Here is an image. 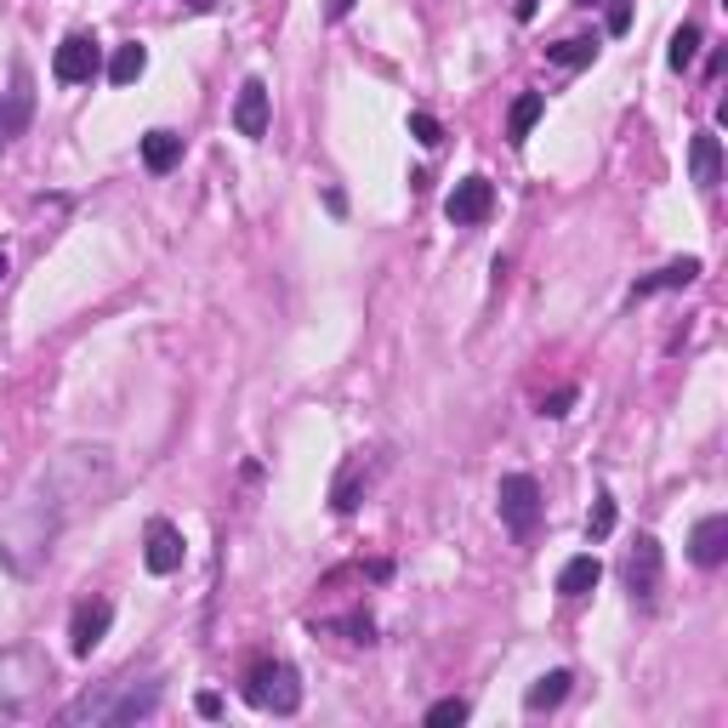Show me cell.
Returning <instances> with one entry per match:
<instances>
[{
  "label": "cell",
  "mask_w": 728,
  "mask_h": 728,
  "mask_svg": "<svg viewBox=\"0 0 728 728\" xmlns=\"http://www.w3.org/2000/svg\"><path fill=\"white\" fill-rule=\"evenodd\" d=\"M359 478H364V461L353 455L348 467H342V478H337V489H330V507H337V512H353L359 507Z\"/></svg>",
  "instance_id": "44dd1931"
},
{
  "label": "cell",
  "mask_w": 728,
  "mask_h": 728,
  "mask_svg": "<svg viewBox=\"0 0 728 728\" xmlns=\"http://www.w3.org/2000/svg\"><path fill=\"white\" fill-rule=\"evenodd\" d=\"M109 626H114V604H109V598H86V604H75V620H69V649L86 660L97 643L109 638Z\"/></svg>",
  "instance_id": "30bf717a"
},
{
  "label": "cell",
  "mask_w": 728,
  "mask_h": 728,
  "mask_svg": "<svg viewBox=\"0 0 728 728\" xmlns=\"http://www.w3.org/2000/svg\"><path fill=\"white\" fill-rule=\"evenodd\" d=\"M632 29V0H609V35H626Z\"/></svg>",
  "instance_id": "4316f807"
},
{
  "label": "cell",
  "mask_w": 728,
  "mask_h": 728,
  "mask_svg": "<svg viewBox=\"0 0 728 728\" xmlns=\"http://www.w3.org/2000/svg\"><path fill=\"white\" fill-rule=\"evenodd\" d=\"M143 69H148V52H143L137 41L114 46V57H109V80H114V86H131V80H143Z\"/></svg>",
  "instance_id": "ffe728a7"
},
{
  "label": "cell",
  "mask_w": 728,
  "mask_h": 728,
  "mask_svg": "<svg viewBox=\"0 0 728 728\" xmlns=\"http://www.w3.org/2000/svg\"><path fill=\"white\" fill-rule=\"evenodd\" d=\"M489 211H495V183H489V177H461L455 194L444 200V217H450L455 228H478Z\"/></svg>",
  "instance_id": "9c48e42d"
},
{
  "label": "cell",
  "mask_w": 728,
  "mask_h": 728,
  "mask_svg": "<svg viewBox=\"0 0 728 728\" xmlns=\"http://www.w3.org/2000/svg\"><path fill=\"white\" fill-rule=\"evenodd\" d=\"M694 57H701V29H694V23H683L677 35H672V46H666V63H672V69L683 75Z\"/></svg>",
  "instance_id": "7402d4cb"
},
{
  "label": "cell",
  "mask_w": 728,
  "mask_h": 728,
  "mask_svg": "<svg viewBox=\"0 0 728 728\" xmlns=\"http://www.w3.org/2000/svg\"><path fill=\"white\" fill-rule=\"evenodd\" d=\"M177 159H183V137H177V131H148V137H143V165L154 177L177 172Z\"/></svg>",
  "instance_id": "e0dca14e"
},
{
  "label": "cell",
  "mask_w": 728,
  "mask_h": 728,
  "mask_svg": "<svg viewBox=\"0 0 728 728\" xmlns=\"http://www.w3.org/2000/svg\"><path fill=\"white\" fill-rule=\"evenodd\" d=\"M586 536H592V541H609V536H615V495H609V489L598 495V501H592V512H586Z\"/></svg>",
  "instance_id": "603a6c76"
},
{
  "label": "cell",
  "mask_w": 728,
  "mask_h": 728,
  "mask_svg": "<svg viewBox=\"0 0 728 728\" xmlns=\"http://www.w3.org/2000/svg\"><path fill=\"white\" fill-rule=\"evenodd\" d=\"M0 279H7V251H0Z\"/></svg>",
  "instance_id": "1f68e13d"
},
{
  "label": "cell",
  "mask_w": 728,
  "mask_h": 728,
  "mask_svg": "<svg viewBox=\"0 0 728 728\" xmlns=\"http://www.w3.org/2000/svg\"><path fill=\"white\" fill-rule=\"evenodd\" d=\"M688 558H694L701 570H723V564H728V512H712V518L694 523Z\"/></svg>",
  "instance_id": "8fae6325"
},
{
  "label": "cell",
  "mask_w": 728,
  "mask_h": 728,
  "mask_svg": "<svg viewBox=\"0 0 728 728\" xmlns=\"http://www.w3.org/2000/svg\"><path fill=\"white\" fill-rule=\"evenodd\" d=\"M97 69H103V46H97L91 35H69L57 46V57H52V75L63 86H86V80H97Z\"/></svg>",
  "instance_id": "52a82bcc"
},
{
  "label": "cell",
  "mask_w": 728,
  "mask_h": 728,
  "mask_svg": "<svg viewBox=\"0 0 728 728\" xmlns=\"http://www.w3.org/2000/svg\"><path fill=\"white\" fill-rule=\"evenodd\" d=\"M410 137H416L421 148H439V143H444V125H439L433 114H421V109H416V114H410Z\"/></svg>",
  "instance_id": "d4e9b609"
},
{
  "label": "cell",
  "mask_w": 728,
  "mask_h": 728,
  "mask_svg": "<svg viewBox=\"0 0 728 728\" xmlns=\"http://www.w3.org/2000/svg\"><path fill=\"white\" fill-rule=\"evenodd\" d=\"M159 706V683L154 677H114V683H97L86 688L75 706H63V723H91V728H125V723H143Z\"/></svg>",
  "instance_id": "6da1fadb"
},
{
  "label": "cell",
  "mask_w": 728,
  "mask_h": 728,
  "mask_svg": "<svg viewBox=\"0 0 728 728\" xmlns=\"http://www.w3.org/2000/svg\"><path fill=\"white\" fill-rule=\"evenodd\" d=\"M592 57H598V35H570V41L547 46V63H558V69H586Z\"/></svg>",
  "instance_id": "d6986e66"
},
{
  "label": "cell",
  "mask_w": 728,
  "mask_h": 728,
  "mask_svg": "<svg viewBox=\"0 0 728 728\" xmlns=\"http://www.w3.org/2000/svg\"><path fill=\"white\" fill-rule=\"evenodd\" d=\"M29 120H35V80H29V69L18 63V69H12V91H0V148H7L12 137H23Z\"/></svg>",
  "instance_id": "8992f818"
},
{
  "label": "cell",
  "mask_w": 728,
  "mask_h": 728,
  "mask_svg": "<svg viewBox=\"0 0 728 728\" xmlns=\"http://www.w3.org/2000/svg\"><path fill=\"white\" fill-rule=\"evenodd\" d=\"M688 165H694V183H701L706 194L723 183V143H717V131H701V137L688 143Z\"/></svg>",
  "instance_id": "5bb4252c"
},
{
  "label": "cell",
  "mask_w": 728,
  "mask_h": 728,
  "mask_svg": "<svg viewBox=\"0 0 728 728\" xmlns=\"http://www.w3.org/2000/svg\"><path fill=\"white\" fill-rule=\"evenodd\" d=\"M575 7H598V0H575Z\"/></svg>",
  "instance_id": "d6a6232c"
},
{
  "label": "cell",
  "mask_w": 728,
  "mask_h": 728,
  "mask_svg": "<svg viewBox=\"0 0 728 728\" xmlns=\"http://www.w3.org/2000/svg\"><path fill=\"white\" fill-rule=\"evenodd\" d=\"M570 688H575V672H564V666H558V672H547V677H536V683H529L523 706H529V712H558V706L570 701Z\"/></svg>",
  "instance_id": "9a60e30c"
},
{
  "label": "cell",
  "mask_w": 728,
  "mask_h": 728,
  "mask_svg": "<svg viewBox=\"0 0 728 728\" xmlns=\"http://www.w3.org/2000/svg\"><path fill=\"white\" fill-rule=\"evenodd\" d=\"M694 279H701V256H677V262H666L660 274H649V279L632 285V302H643V296H654V290H683V285H694Z\"/></svg>",
  "instance_id": "4fadbf2b"
},
{
  "label": "cell",
  "mask_w": 728,
  "mask_h": 728,
  "mask_svg": "<svg viewBox=\"0 0 728 728\" xmlns=\"http://www.w3.org/2000/svg\"><path fill=\"white\" fill-rule=\"evenodd\" d=\"M234 125H240V137H251V143L268 137V80H245V86H240Z\"/></svg>",
  "instance_id": "7c38bea8"
},
{
  "label": "cell",
  "mask_w": 728,
  "mask_h": 728,
  "mask_svg": "<svg viewBox=\"0 0 728 728\" xmlns=\"http://www.w3.org/2000/svg\"><path fill=\"white\" fill-rule=\"evenodd\" d=\"M495 507H501V523L512 529V536H536V523H541V484L529 478V473H507L501 489H495Z\"/></svg>",
  "instance_id": "277c9868"
},
{
  "label": "cell",
  "mask_w": 728,
  "mask_h": 728,
  "mask_svg": "<svg viewBox=\"0 0 728 728\" xmlns=\"http://www.w3.org/2000/svg\"><path fill=\"white\" fill-rule=\"evenodd\" d=\"M194 712H200V717H222V694H200V701H194Z\"/></svg>",
  "instance_id": "83f0119b"
},
{
  "label": "cell",
  "mask_w": 728,
  "mask_h": 728,
  "mask_svg": "<svg viewBox=\"0 0 728 728\" xmlns=\"http://www.w3.org/2000/svg\"><path fill=\"white\" fill-rule=\"evenodd\" d=\"M660 570H666L660 541H654V536H638L632 558H626V592H632L638 609H654V598H660Z\"/></svg>",
  "instance_id": "5b68a950"
},
{
  "label": "cell",
  "mask_w": 728,
  "mask_h": 728,
  "mask_svg": "<svg viewBox=\"0 0 728 728\" xmlns=\"http://www.w3.org/2000/svg\"><path fill=\"white\" fill-rule=\"evenodd\" d=\"M46 683H52V660L46 654H35V649H7L0 654V723L35 712Z\"/></svg>",
  "instance_id": "7a4b0ae2"
},
{
  "label": "cell",
  "mask_w": 728,
  "mask_h": 728,
  "mask_svg": "<svg viewBox=\"0 0 728 728\" xmlns=\"http://www.w3.org/2000/svg\"><path fill=\"white\" fill-rule=\"evenodd\" d=\"M536 18V0H518V23H529Z\"/></svg>",
  "instance_id": "f546056e"
},
{
  "label": "cell",
  "mask_w": 728,
  "mask_h": 728,
  "mask_svg": "<svg viewBox=\"0 0 728 728\" xmlns=\"http://www.w3.org/2000/svg\"><path fill=\"white\" fill-rule=\"evenodd\" d=\"M604 581V564L592 552H581V558H570L564 570H558V592H564V598H586L592 586Z\"/></svg>",
  "instance_id": "2e32d148"
},
{
  "label": "cell",
  "mask_w": 728,
  "mask_h": 728,
  "mask_svg": "<svg viewBox=\"0 0 728 728\" xmlns=\"http://www.w3.org/2000/svg\"><path fill=\"white\" fill-rule=\"evenodd\" d=\"M143 564H148V575H177L183 570V529L172 518H148V529H143Z\"/></svg>",
  "instance_id": "ba28073f"
},
{
  "label": "cell",
  "mask_w": 728,
  "mask_h": 728,
  "mask_svg": "<svg viewBox=\"0 0 728 728\" xmlns=\"http://www.w3.org/2000/svg\"><path fill=\"white\" fill-rule=\"evenodd\" d=\"M245 701L256 712L290 717V712H302V677H296V666H285V660H262L245 677Z\"/></svg>",
  "instance_id": "3957f363"
},
{
  "label": "cell",
  "mask_w": 728,
  "mask_h": 728,
  "mask_svg": "<svg viewBox=\"0 0 728 728\" xmlns=\"http://www.w3.org/2000/svg\"><path fill=\"white\" fill-rule=\"evenodd\" d=\"M217 7V0H188V12H211Z\"/></svg>",
  "instance_id": "4dcf8cb0"
},
{
  "label": "cell",
  "mask_w": 728,
  "mask_h": 728,
  "mask_svg": "<svg viewBox=\"0 0 728 728\" xmlns=\"http://www.w3.org/2000/svg\"><path fill=\"white\" fill-rule=\"evenodd\" d=\"M575 399H581V393H575V387H558V393H552V399H541V416H552V421H564V416L575 410Z\"/></svg>",
  "instance_id": "484cf974"
},
{
  "label": "cell",
  "mask_w": 728,
  "mask_h": 728,
  "mask_svg": "<svg viewBox=\"0 0 728 728\" xmlns=\"http://www.w3.org/2000/svg\"><path fill=\"white\" fill-rule=\"evenodd\" d=\"M473 717V706L461 701V694H450V701H433L427 706V728H455V723H467Z\"/></svg>",
  "instance_id": "cb8c5ba5"
},
{
  "label": "cell",
  "mask_w": 728,
  "mask_h": 728,
  "mask_svg": "<svg viewBox=\"0 0 728 728\" xmlns=\"http://www.w3.org/2000/svg\"><path fill=\"white\" fill-rule=\"evenodd\" d=\"M353 7H359V0H330V18H348Z\"/></svg>",
  "instance_id": "f1b7e54d"
},
{
  "label": "cell",
  "mask_w": 728,
  "mask_h": 728,
  "mask_svg": "<svg viewBox=\"0 0 728 728\" xmlns=\"http://www.w3.org/2000/svg\"><path fill=\"white\" fill-rule=\"evenodd\" d=\"M541 114H547V97H541V91H523L518 103L507 109V143H512V148H523V137L536 131V120H541Z\"/></svg>",
  "instance_id": "ac0fdd59"
}]
</instances>
